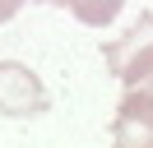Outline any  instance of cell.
<instances>
[{
  "instance_id": "2",
  "label": "cell",
  "mask_w": 153,
  "mask_h": 148,
  "mask_svg": "<svg viewBox=\"0 0 153 148\" xmlns=\"http://www.w3.org/2000/svg\"><path fill=\"white\" fill-rule=\"evenodd\" d=\"M111 139L121 148H153V79L130 83V92L121 97Z\"/></svg>"
},
{
  "instance_id": "1",
  "label": "cell",
  "mask_w": 153,
  "mask_h": 148,
  "mask_svg": "<svg viewBox=\"0 0 153 148\" xmlns=\"http://www.w3.org/2000/svg\"><path fill=\"white\" fill-rule=\"evenodd\" d=\"M102 56H107L116 79H125V83L149 79L153 74V14H139L130 23V33H121L116 42L102 46Z\"/></svg>"
},
{
  "instance_id": "3",
  "label": "cell",
  "mask_w": 153,
  "mask_h": 148,
  "mask_svg": "<svg viewBox=\"0 0 153 148\" xmlns=\"http://www.w3.org/2000/svg\"><path fill=\"white\" fill-rule=\"evenodd\" d=\"M0 111L5 116H42L47 111L42 79L19 60H0Z\"/></svg>"
},
{
  "instance_id": "6",
  "label": "cell",
  "mask_w": 153,
  "mask_h": 148,
  "mask_svg": "<svg viewBox=\"0 0 153 148\" xmlns=\"http://www.w3.org/2000/svg\"><path fill=\"white\" fill-rule=\"evenodd\" d=\"M149 79H153V74H149Z\"/></svg>"
},
{
  "instance_id": "4",
  "label": "cell",
  "mask_w": 153,
  "mask_h": 148,
  "mask_svg": "<svg viewBox=\"0 0 153 148\" xmlns=\"http://www.w3.org/2000/svg\"><path fill=\"white\" fill-rule=\"evenodd\" d=\"M42 5H60V9H70L79 23H88V28H107L116 14H121L125 0H42Z\"/></svg>"
},
{
  "instance_id": "5",
  "label": "cell",
  "mask_w": 153,
  "mask_h": 148,
  "mask_svg": "<svg viewBox=\"0 0 153 148\" xmlns=\"http://www.w3.org/2000/svg\"><path fill=\"white\" fill-rule=\"evenodd\" d=\"M23 5H28V0H0V23H5V18H14Z\"/></svg>"
}]
</instances>
